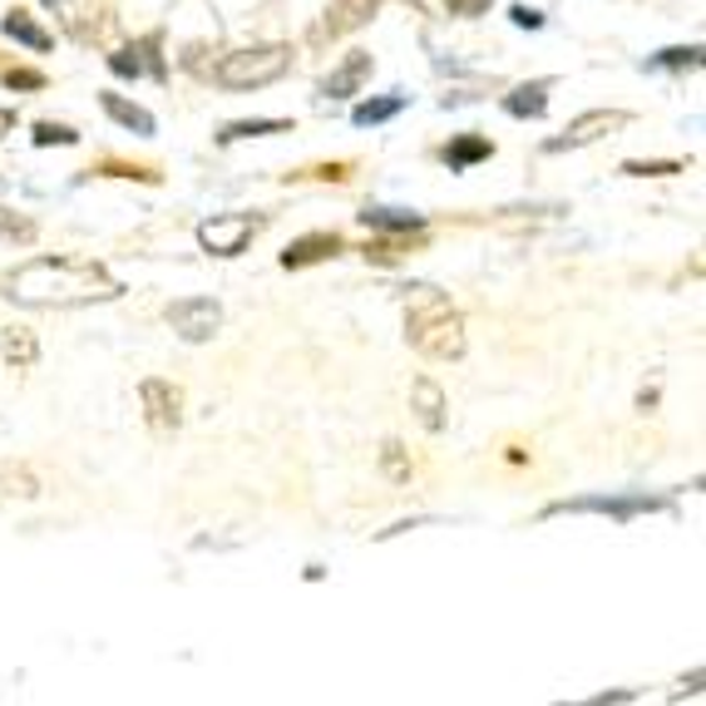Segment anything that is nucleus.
Returning <instances> with one entry per match:
<instances>
[{
	"label": "nucleus",
	"mask_w": 706,
	"mask_h": 706,
	"mask_svg": "<svg viewBox=\"0 0 706 706\" xmlns=\"http://www.w3.org/2000/svg\"><path fill=\"white\" fill-rule=\"evenodd\" d=\"M0 296H10V302H20V306H55V312H69V306L115 302V296H124V286H119V278L105 262L30 258V262H20L15 272L0 278Z\"/></svg>",
	"instance_id": "1"
},
{
	"label": "nucleus",
	"mask_w": 706,
	"mask_h": 706,
	"mask_svg": "<svg viewBox=\"0 0 706 706\" xmlns=\"http://www.w3.org/2000/svg\"><path fill=\"white\" fill-rule=\"evenodd\" d=\"M405 336L430 361H459L465 356V316L435 286H405Z\"/></svg>",
	"instance_id": "2"
},
{
	"label": "nucleus",
	"mask_w": 706,
	"mask_h": 706,
	"mask_svg": "<svg viewBox=\"0 0 706 706\" xmlns=\"http://www.w3.org/2000/svg\"><path fill=\"white\" fill-rule=\"evenodd\" d=\"M292 69V50L286 45H252V50H232L218 65V85L232 95H248V89H268Z\"/></svg>",
	"instance_id": "3"
},
{
	"label": "nucleus",
	"mask_w": 706,
	"mask_h": 706,
	"mask_svg": "<svg viewBox=\"0 0 706 706\" xmlns=\"http://www.w3.org/2000/svg\"><path fill=\"white\" fill-rule=\"evenodd\" d=\"M258 232H262L258 213H218V218H208L198 228V242H203V252H213V258H238Z\"/></svg>",
	"instance_id": "4"
},
{
	"label": "nucleus",
	"mask_w": 706,
	"mask_h": 706,
	"mask_svg": "<svg viewBox=\"0 0 706 706\" xmlns=\"http://www.w3.org/2000/svg\"><path fill=\"white\" fill-rule=\"evenodd\" d=\"M652 509H667V499H652V495H583V499H564V504H548L544 514H612V519H632V514H652Z\"/></svg>",
	"instance_id": "5"
},
{
	"label": "nucleus",
	"mask_w": 706,
	"mask_h": 706,
	"mask_svg": "<svg viewBox=\"0 0 706 706\" xmlns=\"http://www.w3.org/2000/svg\"><path fill=\"white\" fill-rule=\"evenodd\" d=\"M169 326L183 336V341L203 346V341H213V336H218L222 306L213 302V296H183V302L169 306Z\"/></svg>",
	"instance_id": "6"
},
{
	"label": "nucleus",
	"mask_w": 706,
	"mask_h": 706,
	"mask_svg": "<svg viewBox=\"0 0 706 706\" xmlns=\"http://www.w3.org/2000/svg\"><path fill=\"white\" fill-rule=\"evenodd\" d=\"M622 124H628V115H622V109H593V115L573 119V124H568L558 139H548V143H544V153L588 149V143H598L602 134H612V129H622Z\"/></svg>",
	"instance_id": "7"
},
{
	"label": "nucleus",
	"mask_w": 706,
	"mask_h": 706,
	"mask_svg": "<svg viewBox=\"0 0 706 706\" xmlns=\"http://www.w3.org/2000/svg\"><path fill=\"white\" fill-rule=\"evenodd\" d=\"M139 401H143V415H149V425L159 430V435L178 430V421H183V395H178V385H169V381H143V385H139Z\"/></svg>",
	"instance_id": "8"
},
{
	"label": "nucleus",
	"mask_w": 706,
	"mask_h": 706,
	"mask_svg": "<svg viewBox=\"0 0 706 706\" xmlns=\"http://www.w3.org/2000/svg\"><path fill=\"white\" fill-rule=\"evenodd\" d=\"M381 6H385V0H332V10H326V20H322V30H316V40L351 35V30H361Z\"/></svg>",
	"instance_id": "9"
},
{
	"label": "nucleus",
	"mask_w": 706,
	"mask_h": 706,
	"mask_svg": "<svg viewBox=\"0 0 706 706\" xmlns=\"http://www.w3.org/2000/svg\"><path fill=\"white\" fill-rule=\"evenodd\" d=\"M366 75H371V55H361V50H351V55L341 59V65L326 75V85H322V95L326 99H351L356 89L366 85Z\"/></svg>",
	"instance_id": "10"
},
{
	"label": "nucleus",
	"mask_w": 706,
	"mask_h": 706,
	"mask_svg": "<svg viewBox=\"0 0 706 706\" xmlns=\"http://www.w3.org/2000/svg\"><path fill=\"white\" fill-rule=\"evenodd\" d=\"M341 252V238L336 232H312V238H302V242H292V248L282 252V268L292 272V268H312V262H326V258H336Z\"/></svg>",
	"instance_id": "11"
},
{
	"label": "nucleus",
	"mask_w": 706,
	"mask_h": 706,
	"mask_svg": "<svg viewBox=\"0 0 706 706\" xmlns=\"http://www.w3.org/2000/svg\"><path fill=\"white\" fill-rule=\"evenodd\" d=\"M159 50V35L153 40H143V45H129V50H119V55H109V69L115 75H163V59L153 55Z\"/></svg>",
	"instance_id": "12"
},
{
	"label": "nucleus",
	"mask_w": 706,
	"mask_h": 706,
	"mask_svg": "<svg viewBox=\"0 0 706 706\" xmlns=\"http://www.w3.org/2000/svg\"><path fill=\"white\" fill-rule=\"evenodd\" d=\"M0 351H6V361L15 366V371H30L40 356V341L30 326H6V332H0Z\"/></svg>",
	"instance_id": "13"
},
{
	"label": "nucleus",
	"mask_w": 706,
	"mask_h": 706,
	"mask_svg": "<svg viewBox=\"0 0 706 706\" xmlns=\"http://www.w3.org/2000/svg\"><path fill=\"white\" fill-rule=\"evenodd\" d=\"M99 105H105V115L115 119V124H124L129 134H139V139L153 134V115L149 109H139V105H129L124 95H99Z\"/></svg>",
	"instance_id": "14"
},
{
	"label": "nucleus",
	"mask_w": 706,
	"mask_h": 706,
	"mask_svg": "<svg viewBox=\"0 0 706 706\" xmlns=\"http://www.w3.org/2000/svg\"><path fill=\"white\" fill-rule=\"evenodd\" d=\"M548 89H554L548 79H534V85H519L514 95L504 99V109H509L514 119H544V109H548Z\"/></svg>",
	"instance_id": "15"
},
{
	"label": "nucleus",
	"mask_w": 706,
	"mask_h": 706,
	"mask_svg": "<svg viewBox=\"0 0 706 706\" xmlns=\"http://www.w3.org/2000/svg\"><path fill=\"white\" fill-rule=\"evenodd\" d=\"M411 401H415V415H421L425 430H439V425H445V391H439L435 381H425V376H421V381L411 385Z\"/></svg>",
	"instance_id": "16"
},
{
	"label": "nucleus",
	"mask_w": 706,
	"mask_h": 706,
	"mask_svg": "<svg viewBox=\"0 0 706 706\" xmlns=\"http://www.w3.org/2000/svg\"><path fill=\"white\" fill-rule=\"evenodd\" d=\"M0 30H6L10 40H20V45H30V50H50V30H40L25 10H10V15L0 20Z\"/></svg>",
	"instance_id": "17"
},
{
	"label": "nucleus",
	"mask_w": 706,
	"mask_h": 706,
	"mask_svg": "<svg viewBox=\"0 0 706 706\" xmlns=\"http://www.w3.org/2000/svg\"><path fill=\"white\" fill-rule=\"evenodd\" d=\"M361 222H366V228H381V232H411V228H425L421 213H401V208H366Z\"/></svg>",
	"instance_id": "18"
},
{
	"label": "nucleus",
	"mask_w": 706,
	"mask_h": 706,
	"mask_svg": "<svg viewBox=\"0 0 706 706\" xmlns=\"http://www.w3.org/2000/svg\"><path fill=\"white\" fill-rule=\"evenodd\" d=\"M489 153H495V143H489V139L465 134V139H455V143L445 149V163H449V169H469L475 159H489Z\"/></svg>",
	"instance_id": "19"
},
{
	"label": "nucleus",
	"mask_w": 706,
	"mask_h": 706,
	"mask_svg": "<svg viewBox=\"0 0 706 706\" xmlns=\"http://www.w3.org/2000/svg\"><path fill=\"white\" fill-rule=\"evenodd\" d=\"M405 109V95H385V99H366V105H356V124H385V119H395Z\"/></svg>",
	"instance_id": "20"
},
{
	"label": "nucleus",
	"mask_w": 706,
	"mask_h": 706,
	"mask_svg": "<svg viewBox=\"0 0 706 706\" xmlns=\"http://www.w3.org/2000/svg\"><path fill=\"white\" fill-rule=\"evenodd\" d=\"M286 119H242V124H228L222 129V143H238V139H262V134H286Z\"/></svg>",
	"instance_id": "21"
},
{
	"label": "nucleus",
	"mask_w": 706,
	"mask_h": 706,
	"mask_svg": "<svg viewBox=\"0 0 706 706\" xmlns=\"http://www.w3.org/2000/svg\"><path fill=\"white\" fill-rule=\"evenodd\" d=\"M652 69H697L702 65V45H687V50H662V55L648 59Z\"/></svg>",
	"instance_id": "22"
},
{
	"label": "nucleus",
	"mask_w": 706,
	"mask_h": 706,
	"mask_svg": "<svg viewBox=\"0 0 706 706\" xmlns=\"http://www.w3.org/2000/svg\"><path fill=\"white\" fill-rule=\"evenodd\" d=\"M0 238L6 242H35V222L10 213V208H0Z\"/></svg>",
	"instance_id": "23"
},
{
	"label": "nucleus",
	"mask_w": 706,
	"mask_h": 706,
	"mask_svg": "<svg viewBox=\"0 0 706 706\" xmlns=\"http://www.w3.org/2000/svg\"><path fill=\"white\" fill-rule=\"evenodd\" d=\"M35 143L40 149H50V143H79V134L65 124H35Z\"/></svg>",
	"instance_id": "24"
},
{
	"label": "nucleus",
	"mask_w": 706,
	"mask_h": 706,
	"mask_svg": "<svg viewBox=\"0 0 706 706\" xmlns=\"http://www.w3.org/2000/svg\"><path fill=\"white\" fill-rule=\"evenodd\" d=\"M622 173H638V178L658 173V178H662V173H682V163H638V159H632V163H622Z\"/></svg>",
	"instance_id": "25"
},
{
	"label": "nucleus",
	"mask_w": 706,
	"mask_h": 706,
	"mask_svg": "<svg viewBox=\"0 0 706 706\" xmlns=\"http://www.w3.org/2000/svg\"><path fill=\"white\" fill-rule=\"evenodd\" d=\"M449 6V15H465V20H475V15H485L495 0H445Z\"/></svg>",
	"instance_id": "26"
},
{
	"label": "nucleus",
	"mask_w": 706,
	"mask_h": 706,
	"mask_svg": "<svg viewBox=\"0 0 706 706\" xmlns=\"http://www.w3.org/2000/svg\"><path fill=\"white\" fill-rule=\"evenodd\" d=\"M385 475H391L395 485H401V479L411 475V469H405V455H401V445H385Z\"/></svg>",
	"instance_id": "27"
},
{
	"label": "nucleus",
	"mask_w": 706,
	"mask_h": 706,
	"mask_svg": "<svg viewBox=\"0 0 706 706\" xmlns=\"http://www.w3.org/2000/svg\"><path fill=\"white\" fill-rule=\"evenodd\" d=\"M509 15H514V25H524V30H539V25H544V15H539L534 6H514Z\"/></svg>",
	"instance_id": "28"
},
{
	"label": "nucleus",
	"mask_w": 706,
	"mask_h": 706,
	"mask_svg": "<svg viewBox=\"0 0 706 706\" xmlns=\"http://www.w3.org/2000/svg\"><path fill=\"white\" fill-rule=\"evenodd\" d=\"M10 85H20V89H40L45 79H40L35 69H10Z\"/></svg>",
	"instance_id": "29"
},
{
	"label": "nucleus",
	"mask_w": 706,
	"mask_h": 706,
	"mask_svg": "<svg viewBox=\"0 0 706 706\" xmlns=\"http://www.w3.org/2000/svg\"><path fill=\"white\" fill-rule=\"evenodd\" d=\"M10 129H15V109H0V139H6Z\"/></svg>",
	"instance_id": "30"
},
{
	"label": "nucleus",
	"mask_w": 706,
	"mask_h": 706,
	"mask_svg": "<svg viewBox=\"0 0 706 706\" xmlns=\"http://www.w3.org/2000/svg\"><path fill=\"white\" fill-rule=\"evenodd\" d=\"M45 6H50V10H59V6H69V0H45Z\"/></svg>",
	"instance_id": "31"
}]
</instances>
